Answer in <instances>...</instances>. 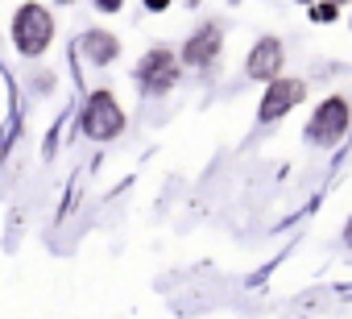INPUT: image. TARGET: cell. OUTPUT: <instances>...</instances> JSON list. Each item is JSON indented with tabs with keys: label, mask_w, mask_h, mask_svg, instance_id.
Wrapping results in <instances>:
<instances>
[{
	"label": "cell",
	"mask_w": 352,
	"mask_h": 319,
	"mask_svg": "<svg viewBox=\"0 0 352 319\" xmlns=\"http://www.w3.org/2000/svg\"><path fill=\"white\" fill-rule=\"evenodd\" d=\"M50 38H54V17L38 5V0L21 5L17 17H13V46H17L25 58H38V54H46Z\"/></svg>",
	"instance_id": "6da1fadb"
},
{
	"label": "cell",
	"mask_w": 352,
	"mask_h": 319,
	"mask_svg": "<svg viewBox=\"0 0 352 319\" xmlns=\"http://www.w3.org/2000/svg\"><path fill=\"white\" fill-rule=\"evenodd\" d=\"M179 54L174 50H166V46H153V50H145L141 54V63H137V71H133V83L145 91V96H166L174 83H179Z\"/></svg>",
	"instance_id": "7a4b0ae2"
},
{
	"label": "cell",
	"mask_w": 352,
	"mask_h": 319,
	"mask_svg": "<svg viewBox=\"0 0 352 319\" xmlns=\"http://www.w3.org/2000/svg\"><path fill=\"white\" fill-rule=\"evenodd\" d=\"M348 124H352L348 100H344V96H327V100L315 108L311 124H307V141H311V145H336V141L348 133Z\"/></svg>",
	"instance_id": "3957f363"
},
{
	"label": "cell",
	"mask_w": 352,
	"mask_h": 319,
	"mask_svg": "<svg viewBox=\"0 0 352 319\" xmlns=\"http://www.w3.org/2000/svg\"><path fill=\"white\" fill-rule=\"evenodd\" d=\"M124 129V112L116 104L112 91H91V100L83 104V133L91 141H112Z\"/></svg>",
	"instance_id": "277c9868"
},
{
	"label": "cell",
	"mask_w": 352,
	"mask_h": 319,
	"mask_svg": "<svg viewBox=\"0 0 352 319\" xmlns=\"http://www.w3.org/2000/svg\"><path fill=\"white\" fill-rule=\"evenodd\" d=\"M302 96H307V83L302 79H270V87H265V96H261V120H282L294 104H302Z\"/></svg>",
	"instance_id": "5b68a950"
},
{
	"label": "cell",
	"mask_w": 352,
	"mask_h": 319,
	"mask_svg": "<svg viewBox=\"0 0 352 319\" xmlns=\"http://www.w3.org/2000/svg\"><path fill=\"white\" fill-rule=\"evenodd\" d=\"M220 50H224V30H220V21H204V25L187 38L179 63H187V67H208V63L220 58Z\"/></svg>",
	"instance_id": "8992f818"
},
{
	"label": "cell",
	"mask_w": 352,
	"mask_h": 319,
	"mask_svg": "<svg viewBox=\"0 0 352 319\" xmlns=\"http://www.w3.org/2000/svg\"><path fill=\"white\" fill-rule=\"evenodd\" d=\"M282 58H286L282 42H278V38H261V42L253 46V54H249L245 71H249V79H261V83H270V79H278V71H282Z\"/></svg>",
	"instance_id": "52a82bcc"
},
{
	"label": "cell",
	"mask_w": 352,
	"mask_h": 319,
	"mask_svg": "<svg viewBox=\"0 0 352 319\" xmlns=\"http://www.w3.org/2000/svg\"><path fill=\"white\" fill-rule=\"evenodd\" d=\"M83 50H87V58H91L96 67H104V63H112V58L120 54V42H116V34H108V30H91V34L83 38Z\"/></svg>",
	"instance_id": "ba28073f"
},
{
	"label": "cell",
	"mask_w": 352,
	"mask_h": 319,
	"mask_svg": "<svg viewBox=\"0 0 352 319\" xmlns=\"http://www.w3.org/2000/svg\"><path fill=\"white\" fill-rule=\"evenodd\" d=\"M336 17H340V5H336V0H319V5H311V21L327 25V21H336Z\"/></svg>",
	"instance_id": "9c48e42d"
},
{
	"label": "cell",
	"mask_w": 352,
	"mask_h": 319,
	"mask_svg": "<svg viewBox=\"0 0 352 319\" xmlns=\"http://www.w3.org/2000/svg\"><path fill=\"white\" fill-rule=\"evenodd\" d=\"M120 5H124V0H96L100 13H120Z\"/></svg>",
	"instance_id": "30bf717a"
},
{
	"label": "cell",
	"mask_w": 352,
	"mask_h": 319,
	"mask_svg": "<svg viewBox=\"0 0 352 319\" xmlns=\"http://www.w3.org/2000/svg\"><path fill=\"white\" fill-rule=\"evenodd\" d=\"M170 5H174V0H145V9H149V13H166Z\"/></svg>",
	"instance_id": "8fae6325"
},
{
	"label": "cell",
	"mask_w": 352,
	"mask_h": 319,
	"mask_svg": "<svg viewBox=\"0 0 352 319\" xmlns=\"http://www.w3.org/2000/svg\"><path fill=\"white\" fill-rule=\"evenodd\" d=\"M344 245H348V249H352V220H348V224H344Z\"/></svg>",
	"instance_id": "7c38bea8"
},
{
	"label": "cell",
	"mask_w": 352,
	"mask_h": 319,
	"mask_svg": "<svg viewBox=\"0 0 352 319\" xmlns=\"http://www.w3.org/2000/svg\"><path fill=\"white\" fill-rule=\"evenodd\" d=\"M298 5H315V0H298Z\"/></svg>",
	"instance_id": "4fadbf2b"
},
{
	"label": "cell",
	"mask_w": 352,
	"mask_h": 319,
	"mask_svg": "<svg viewBox=\"0 0 352 319\" xmlns=\"http://www.w3.org/2000/svg\"><path fill=\"white\" fill-rule=\"evenodd\" d=\"M336 5H348V0H336Z\"/></svg>",
	"instance_id": "5bb4252c"
}]
</instances>
